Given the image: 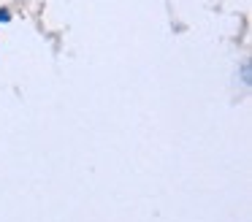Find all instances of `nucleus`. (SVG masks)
Segmentation results:
<instances>
[{"mask_svg": "<svg viewBox=\"0 0 252 222\" xmlns=\"http://www.w3.org/2000/svg\"><path fill=\"white\" fill-rule=\"evenodd\" d=\"M0 22H11V14L6 8H0Z\"/></svg>", "mask_w": 252, "mask_h": 222, "instance_id": "1", "label": "nucleus"}]
</instances>
